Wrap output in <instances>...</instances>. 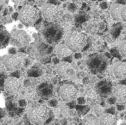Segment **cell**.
<instances>
[{
  "label": "cell",
  "instance_id": "1",
  "mask_svg": "<svg viewBox=\"0 0 126 125\" xmlns=\"http://www.w3.org/2000/svg\"><path fill=\"white\" fill-rule=\"evenodd\" d=\"M27 115L33 125L45 124L50 116V111L48 108L40 102H32L29 104L27 109Z\"/></svg>",
  "mask_w": 126,
  "mask_h": 125
},
{
  "label": "cell",
  "instance_id": "2",
  "mask_svg": "<svg viewBox=\"0 0 126 125\" xmlns=\"http://www.w3.org/2000/svg\"><path fill=\"white\" fill-rule=\"evenodd\" d=\"M25 54L18 52L15 55H8L0 57V67L5 71L13 72L23 68Z\"/></svg>",
  "mask_w": 126,
  "mask_h": 125
},
{
  "label": "cell",
  "instance_id": "3",
  "mask_svg": "<svg viewBox=\"0 0 126 125\" xmlns=\"http://www.w3.org/2000/svg\"><path fill=\"white\" fill-rule=\"evenodd\" d=\"M41 12L31 4L23 5L19 11L18 20L26 27H33L36 21L40 18Z\"/></svg>",
  "mask_w": 126,
  "mask_h": 125
},
{
  "label": "cell",
  "instance_id": "4",
  "mask_svg": "<svg viewBox=\"0 0 126 125\" xmlns=\"http://www.w3.org/2000/svg\"><path fill=\"white\" fill-rule=\"evenodd\" d=\"M52 48L45 43L43 41L36 39V41L27 46V53L30 57L32 59H35L38 60H41L46 57V55L49 54Z\"/></svg>",
  "mask_w": 126,
  "mask_h": 125
},
{
  "label": "cell",
  "instance_id": "5",
  "mask_svg": "<svg viewBox=\"0 0 126 125\" xmlns=\"http://www.w3.org/2000/svg\"><path fill=\"white\" fill-rule=\"evenodd\" d=\"M18 94L16 95H9V97L5 99V110L9 117L12 119L21 118L27 111L26 108H21L18 105Z\"/></svg>",
  "mask_w": 126,
  "mask_h": 125
},
{
  "label": "cell",
  "instance_id": "6",
  "mask_svg": "<svg viewBox=\"0 0 126 125\" xmlns=\"http://www.w3.org/2000/svg\"><path fill=\"white\" fill-rule=\"evenodd\" d=\"M41 32L44 40L49 44L58 42L62 36L61 28L58 25L50 23L44 24Z\"/></svg>",
  "mask_w": 126,
  "mask_h": 125
},
{
  "label": "cell",
  "instance_id": "7",
  "mask_svg": "<svg viewBox=\"0 0 126 125\" xmlns=\"http://www.w3.org/2000/svg\"><path fill=\"white\" fill-rule=\"evenodd\" d=\"M10 43L13 46L25 48L31 42L30 35L25 31L19 29H13L10 32Z\"/></svg>",
  "mask_w": 126,
  "mask_h": 125
},
{
  "label": "cell",
  "instance_id": "8",
  "mask_svg": "<svg viewBox=\"0 0 126 125\" xmlns=\"http://www.w3.org/2000/svg\"><path fill=\"white\" fill-rule=\"evenodd\" d=\"M86 39L83 34L78 32L70 33L66 38V45L72 52H79L84 49Z\"/></svg>",
  "mask_w": 126,
  "mask_h": 125
},
{
  "label": "cell",
  "instance_id": "9",
  "mask_svg": "<svg viewBox=\"0 0 126 125\" xmlns=\"http://www.w3.org/2000/svg\"><path fill=\"white\" fill-rule=\"evenodd\" d=\"M23 88L22 78L7 77L4 83V92L8 95L18 94Z\"/></svg>",
  "mask_w": 126,
  "mask_h": 125
},
{
  "label": "cell",
  "instance_id": "10",
  "mask_svg": "<svg viewBox=\"0 0 126 125\" xmlns=\"http://www.w3.org/2000/svg\"><path fill=\"white\" fill-rule=\"evenodd\" d=\"M41 15L44 19L47 21L53 22L59 18L60 10L56 5L48 3L43 6L41 10Z\"/></svg>",
  "mask_w": 126,
  "mask_h": 125
},
{
  "label": "cell",
  "instance_id": "11",
  "mask_svg": "<svg viewBox=\"0 0 126 125\" xmlns=\"http://www.w3.org/2000/svg\"><path fill=\"white\" fill-rule=\"evenodd\" d=\"M56 71L60 78L63 80H68L75 74V70L70 63L63 61L58 64L56 67Z\"/></svg>",
  "mask_w": 126,
  "mask_h": 125
},
{
  "label": "cell",
  "instance_id": "12",
  "mask_svg": "<svg viewBox=\"0 0 126 125\" xmlns=\"http://www.w3.org/2000/svg\"><path fill=\"white\" fill-rule=\"evenodd\" d=\"M37 94L41 99L49 100L54 96V87L48 82L39 83L36 87Z\"/></svg>",
  "mask_w": 126,
  "mask_h": 125
},
{
  "label": "cell",
  "instance_id": "13",
  "mask_svg": "<svg viewBox=\"0 0 126 125\" xmlns=\"http://www.w3.org/2000/svg\"><path fill=\"white\" fill-rule=\"evenodd\" d=\"M60 97L65 102L73 101L78 95L77 89L72 85L66 84L61 87L59 90Z\"/></svg>",
  "mask_w": 126,
  "mask_h": 125
},
{
  "label": "cell",
  "instance_id": "14",
  "mask_svg": "<svg viewBox=\"0 0 126 125\" xmlns=\"http://www.w3.org/2000/svg\"><path fill=\"white\" fill-rule=\"evenodd\" d=\"M18 96L20 98L26 99L28 101L29 104L36 102L39 99V97L37 94L36 87L32 86H23L22 89L18 94Z\"/></svg>",
  "mask_w": 126,
  "mask_h": 125
},
{
  "label": "cell",
  "instance_id": "15",
  "mask_svg": "<svg viewBox=\"0 0 126 125\" xmlns=\"http://www.w3.org/2000/svg\"><path fill=\"white\" fill-rule=\"evenodd\" d=\"M14 11L13 7L10 6H6L0 13V24H7L13 22L12 14Z\"/></svg>",
  "mask_w": 126,
  "mask_h": 125
},
{
  "label": "cell",
  "instance_id": "16",
  "mask_svg": "<svg viewBox=\"0 0 126 125\" xmlns=\"http://www.w3.org/2000/svg\"><path fill=\"white\" fill-rule=\"evenodd\" d=\"M97 90L100 95L106 97L110 95L114 91V88L110 82L102 81L99 83L98 85H97Z\"/></svg>",
  "mask_w": 126,
  "mask_h": 125
},
{
  "label": "cell",
  "instance_id": "17",
  "mask_svg": "<svg viewBox=\"0 0 126 125\" xmlns=\"http://www.w3.org/2000/svg\"><path fill=\"white\" fill-rule=\"evenodd\" d=\"M10 33L6 30L3 24H0V49H4L10 43Z\"/></svg>",
  "mask_w": 126,
  "mask_h": 125
},
{
  "label": "cell",
  "instance_id": "18",
  "mask_svg": "<svg viewBox=\"0 0 126 125\" xmlns=\"http://www.w3.org/2000/svg\"><path fill=\"white\" fill-rule=\"evenodd\" d=\"M114 74L116 78L119 80H123L126 78V63H119L114 67Z\"/></svg>",
  "mask_w": 126,
  "mask_h": 125
},
{
  "label": "cell",
  "instance_id": "19",
  "mask_svg": "<svg viewBox=\"0 0 126 125\" xmlns=\"http://www.w3.org/2000/svg\"><path fill=\"white\" fill-rule=\"evenodd\" d=\"M114 97L119 102H126V85H120L114 88Z\"/></svg>",
  "mask_w": 126,
  "mask_h": 125
},
{
  "label": "cell",
  "instance_id": "20",
  "mask_svg": "<svg viewBox=\"0 0 126 125\" xmlns=\"http://www.w3.org/2000/svg\"><path fill=\"white\" fill-rule=\"evenodd\" d=\"M117 122V119L114 114L106 113H103L100 116V119L99 120V123L100 125H111L116 124Z\"/></svg>",
  "mask_w": 126,
  "mask_h": 125
},
{
  "label": "cell",
  "instance_id": "21",
  "mask_svg": "<svg viewBox=\"0 0 126 125\" xmlns=\"http://www.w3.org/2000/svg\"><path fill=\"white\" fill-rule=\"evenodd\" d=\"M73 52L65 44H62V45H59L57 48H56V54L58 55V57L60 58H63L68 56H70L72 55Z\"/></svg>",
  "mask_w": 126,
  "mask_h": 125
},
{
  "label": "cell",
  "instance_id": "22",
  "mask_svg": "<svg viewBox=\"0 0 126 125\" xmlns=\"http://www.w3.org/2000/svg\"><path fill=\"white\" fill-rule=\"evenodd\" d=\"M26 74L27 77H39L43 74V70L37 65H32L27 69Z\"/></svg>",
  "mask_w": 126,
  "mask_h": 125
},
{
  "label": "cell",
  "instance_id": "23",
  "mask_svg": "<svg viewBox=\"0 0 126 125\" xmlns=\"http://www.w3.org/2000/svg\"><path fill=\"white\" fill-rule=\"evenodd\" d=\"M89 66L92 69H100V68H103L104 66V60L100 59L99 57H94L90 58L89 61Z\"/></svg>",
  "mask_w": 126,
  "mask_h": 125
},
{
  "label": "cell",
  "instance_id": "24",
  "mask_svg": "<svg viewBox=\"0 0 126 125\" xmlns=\"http://www.w3.org/2000/svg\"><path fill=\"white\" fill-rule=\"evenodd\" d=\"M123 5L120 4H117L112 6L111 10V14L112 18L117 21H120L122 20L121 18V10H122Z\"/></svg>",
  "mask_w": 126,
  "mask_h": 125
},
{
  "label": "cell",
  "instance_id": "25",
  "mask_svg": "<svg viewBox=\"0 0 126 125\" xmlns=\"http://www.w3.org/2000/svg\"><path fill=\"white\" fill-rule=\"evenodd\" d=\"M12 119L8 116L5 109L0 108V125H11Z\"/></svg>",
  "mask_w": 126,
  "mask_h": 125
},
{
  "label": "cell",
  "instance_id": "26",
  "mask_svg": "<svg viewBox=\"0 0 126 125\" xmlns=\"http://www.w3.org/2000/svg\"><path fill=\"white\" fill-rule=\"evenodd\" d=\"M38 77H27L26 79L23 81V86L27 87V86H32V87H37L38 85Z\"/></svg>",
  "mask_w": 126,
  "mask_h": 125
},
{
  "label": "cell",
  "instance_id": "27",
  "mask_svg": "<svg viewBox=\"0 0 126 125\" xmlns=\"http://www.w3.org/2000/svg\"><path fill=\"white\" fill-rule=\"evenodd\" d=\"M83 122L86 125H97L99 123L97 118H96L93 115H89L86 116L83 119Z\"/></svg>",
  "mask_w": 126,
  "mask_h": 125
},
{
  "label": "cell",
  "instance_id": "28",
  "mask_svg": "<svg viewBox=\"0 0 126 125\" xmlns=\"http://www.w3.org/2000/svg\"><path fill=\"white\" fill-rule=\"evenodd\" d=\"M8 76L4 72H0V91H4V83Z\"/></svg>",
  "mask_w": 126,
  "mask_h": 125
},
{
  "label": "cell",
  "instance_id": "29",
  "mask_svg": "<svg viewBox=\"0 0 126 125\" xmlns=\"http://www.w3.org/2000/svg\"><path fill=\"white\" fill-rule=\"evenodd\" d=\"M119 52L123 57H126V40L120 43L119 46Z\"/></svg>",
  "mask_w": 126,
  "mask_h": 125
},
{
  "label": "cell",
  "instance_id": "30",
  "mask_svg": "<svg viewBox=\"0 0 126 125\" xmlns=\"http://www.w3.org/2000/svg\"><path fill=\"white\" fill-rule=\"evenodd\" d=\"M31 66H32V58L27 56H25V57L24 58V62H23V67L25 69H27L28 68H30Z\"/></svg>",
  "mask_w": 126,
  "mask_h": 125
},
{
  "label": "cell",
  "instance_id": "31",
  "mask_svg": "<svg viewBox=\"0 0 126 125\" xmlns=\"http://www.w3.org/2000/svg\"><path fill=\"white\" fill-rule=\"evenodd\" d=\"M87 16L85 14H80L76 17V21L78 22H83L87 20Z\"/></svg>",
  "mask_w": 126,
  "mask_h": 125
},
{
  "label": "cell",
  "instance_id": "32",
  "mask_svg": "<svg viewBox=\"0 0 126 125\" xmlns=\"http://www.w3.org/2000/svg\"><path fill=\"white\" fill-rule=\"evenodd\" d=\"M76 109L79 111V112H80L81 113H83V114H85L89 110V108H88V107H86V106H81V105H80L79 106H76Z\"/></svg>",
  "mask_w": 126,
  "mask_h": 125
},
{
  "label": "cell",
  "instance_id": "33",
  "mask_svg": "<svg viewBox=\"0 0 126 125\" xmlns=\"http://www.w3.org/2000/svg\"><path fill=\"white\" fill-rule=\"evenodd\" d=\"M12 1L15 4V5H17V6H23V5L27 4L28 0H12Z\"/></svg>",
  "mask_w": 126,
  "mask_h": 125
},
{
  "label": "cell",
  "instance_id": "34",
  "mask_svg": "<svg viewBox=\"0 0 126 125\" xmlns=\"http://www.w3.org/2000/svg\"><path fill=\"white\" fill-rule=\"evenodd\" d=\"M67 8H68V10H69V12H71V13H75V12L76 11L78 7H77V5H76L75 4L71 3V4H69L68 5V7H67Z\"/></svg>",
  "mask_w": 126,
  "mask_h": 125
},
{
  "label": "cell",
  "instance_id": "35",
  "mask_svg": "<svg viewBox=\"0 0 126 125\" xmlns=\"http://www.w3.org/2000/svg\"><path fill=\"white\" fill-rule=\"evenodd\" d=\"M58 105V100L57 99H49L48 101V105L50 106V107H56Z\"/></svg>",
  "mask_w": 126,
  "mask_h": 125
},
{
  "label": "cell",
  "instance_id": "36",
  "mask_svg": "<svg viewBox=\"0 0 126 125\" xmlns=\"http://www.w3.org/2000/svg\"><path fill=\"white\" fill-rule=\"evenodd\" d=\"M121 18L122 20L126 22V5L123 6L122 10H121Z\"/></svg>",
  "mask_w": 126,
  "mask_h": 125
},
{
  "label": "cell",
  "instance_id": "37",
  "mask_svg": "<svg viewBox=\"0 0 126 125\" xmlns=\"http://www.w3.org/2000/svg\"><path fill=\"white\" fill-rule=\"evenodd\" d=\"M94 111H95V113H96L97 116H101V115L103 113L104 110H103V108H102L101 107L97 106V107H96V108H95Z\"/></svg>",
  "mask_w": 126,
  "mask_h": 125
},
{
  "label": "cell",
  "instance_id": "38",
  "mask_svg": "<svg viewBox=\"0 0 126 125\" xmlns=\"http://www.w3.org/2000/svg\"><path fill=\"white\" fill-rule=\"evenodd\" d=\"M16 53H18V50L15 46H13L8 49V54H10V55H15Z\"/></svg>",
  "mask_w": 126,
  "mask_h": 125
},
{
  "label": "cell",
  "instance_id": "39",
  "mask_svg": "<svg viewBox=\"0 0 126 125\" xmlns=\"http://www.w3.org/2000/svg\"><path fill=\"white\" fill-rule=\"evenodd\" d=\"M18 18H19V12H13V14H12V18L13 21H17L18 20Z\"/></svg>",
  "mask_w": 126,
  "mask_h": 125
},
{
  "label": "cell",
  "instance_id": "40",
  "mask_svg": "<svg viewBox=\"0 0 126 125\" xmlns=\"http://www.w3.org/2000/svg\"><path fill=\"white\" fill-rule=\"evenodd\" d=\"M117 98L114 97H111L108 99V102L110 104V105H114L116 102H117Z\"/></svg>",
  "mask_w": 126,
  "mask_h": 125
},
{
  "label": "cell",
  "instance_id": "41",
  "mask_svg": "<svg viewBox=\"0 0 126 125\" xmlns=\"http://www.w3.org/2000/svg\"><path fill=\"white\" fill-rule=\"evenodd\" d=\"M8 4V0H0V7H5Z\"/></svg>",
  "mask_w": 126,
  "mask_h": 125
},
{
  "label": "cell",
  "instance_id": "42",
  "mask_svg": "<svg viewBox=\"0 0 126 125\" xmlns=\"http://www.w3.org/2000/svg\"><path fill=\"white\" fill-rule=\"evenodd\" d=\"M72 57L70 56H68V57H63V61H65V62H68V63H71L72 62Z\"/></svg>",
  "mask_w": 126,
  "mask_h": 125
},
{
  "label": "cell",
  "instance_id": "43",
  "mask_svg": "<svg viewBox=\"0 0 126 125\" xmlns=\"http://www.w3.org/2000/svg\"><path fill=\"white\" fill-rule=\"evenodd\" d=\"M85 102L86 101H85V99L83 97H80V98L78 99V102L79 105H83L85 103Z\"/></svg>",
  "mask_w": 126,
  "mask_h": 125
},
{
  "label": "cell",
  "instance_id": "44",
  "mask_svg": "<svg viewBox=\"0 0 126 125\" xmlns=\"http://www.w3.org/2000/svg\"><path fill=\"white\" fill-rule=\"evenodd\" d=\"M100 6L102 9H107L108 8V4L106 2H101Z\"/></svg>",
  "mask_w": 126,
  "mask_h": 125
},
{
  "label": "cell",
  "instance_id": "45",
  "mask_svg": "<svg viewBox=\"0 0 126 125\" xmlns=\"http://www.w3.org/2000/svg\"><path fill=\"white\" fill-rule=\"evenodd\" d=\"M114 33H113V35H114V37H117L118 35H119V32H120V29H117V28H114V32H113Z\"/></svg>",
  "mask_w": 126,
  "mask_h": 125
},
{
  "label": "cell",
  "instance_id": "46",
  "mask_svg": "<svg viewBox=\"0 0 126 125\" xmlns=\"http://www.w3.org/2000/svg\"><path fill=\"white\" fill-rule=\"evenodd\" d=\"M48 3L49 4H52L57 5L58 4V0H49L48 1Z\"/></svg>",
  "mask_w": 126,
  "mask_h": 125
},
{
  "label": "cell",
  "instance_id": "47",
  "mask_svg": "<svg viewBox=\"0 0 126 125\" xmlns=\"http://www.w3.org/2000/svg\"><path fill=\"white\" fill-rule=\"evenodd\" d=\"M52 63H53L54 64H58V63H60V61H59L58 58L55 57H53V58H52Z\"/></svg>",
  "mask_w": 126,
  "mask_h": 125
},
{
  "label": "cell",
  "instance_id": "48",
  "mask_svg": "<svg viewBox=\"0 0 126 125\" xmlns=\"http://www.w3.org/2000/svg\"><path fill=\"white\" fill-rule=\"evenodd\" d=\"M68 106H69L71 109H73L74 108H75V102H69V103L68 104Z\"/></svg>",
  "mask_w": 126,
  "mask_h": 125
},
{
  "label": "cell",
  "instance_id": "49",
  "mask_svg": "<svg viewBox=\"0 0 126 125\" xmlns=\"http://www.w3.org/2000/svg\"><path fill=\"white\" fill-rule=\"evenodd\" d=\"M82 57V55L80 53H77L75 55V59H80Z\"/></svg>",
  "mask_w": 126,
  "mask_h": 125
},
{
  "label": "cell",
  "instance_id": "50",
  "mask_svg": "<svg viewBox=\"0 0 126 125\" xmlns=\"http://www.w3.org/2000/svg\"><path fill=\"white\" fill-rule=\"evenodd\" d=\"M106 113H112V114H114V108H111V109H109L106 111Z\"/></svg>",
  "mask_w": 126,
  "mask_h": 125
},
{
  "label": "cell",
  "instance_id": "51",
  "mask_svg": "<svg viewBox=\"0 0 126 125\" xmlns=\"http://www.w3.org/2000/svg\"><path fill=\"white\" fill-rule=\"evenodd\" d=\"M117 109H118L120 111H124V109H125V106H123V105H118V106H117Z\"/></svg>",
  "mask_w": 126,
  "mask_h": 125
},
{
  "label": "cell",
  "instance_id": "52",
  "mask_svg": "<svg viewBox=\"0 0 126 125\" xmlns=\"http://www.w3.org/2000/svg\"><path fill=\"white\" fill-rule=\"evenodd\" d=\"M117 3L118 4H126V0H118L117 1Z\"/></svg>",
  "mask_w": 126,
  "mask_h": 125
},
{
  "label": "cell",
  "instance_id": "53",
  "mask_svg": "<svg viewBox=\"0 0 126 125\" xmlns=\"http://www.w3.org/2000/svg\"><path fill=\"white\" fill-rule=\"evenodd\" d=\"M24 24H22V23H20L19 24H18V27H17V28L18 29H23V27H24Z\"/></svg>",
  "mask_w": 126,
  "mask_h": 125
},
{
  "label": "cell",
  "instance_id": "54",
  "mask_svg": "<svg viewBox=\"0 0 126 125\" xmlns=\"http://www.w3.org/2000/svg\"><path fill=\"white\" fill-rule=\"evenodd\" d=\"M89 83V78L86 77V78H84V79H83V83H84V84H88Z\"/></svg>",
  "mask_w": 126,
  "mask_h": 125
},
{
  "label": "cell",
  "instance_id": "55",
  "mask_svg": "<svg viewBox=\"0 0 126 125\" xmlns=\"http://www.w3.org/2000/svg\"><path fill=\"white\" fill-rule=\"evenodd\" d=\"M120 84H121V85H126V78L123 79V80H121V82H120Z\"/></svg>",
  "mask_w": 126,
  "mask_h": 125
},
{
  "label": "cell",
  "instance_id": "56",
  "mask_svg": "<svg viewBox=\"0 0 126 125\" xmlns=\"http://www.w3.org/2000/svg\"><path fill=\"white\" fill-rule=\"evenodd\" d=\"M105 55H106V56L108 58H111V57H112V56H111V55L110 53H108V52H107V53H106Z\"/></svg>",
  "mask_w": 126,
  "mask_h": 125
},
{
  "label": "cell",
  "instance_id": "57",
  "mask_svg": "<svg viewBox=\"0 0 126 125\" xmlns=\"http://www.w3.org/2000/svg\"><path fill=\"white\" fill-rule=\"evenodd\" d=\"M86 7H87L86 4V3H83V6H82V10H84V9L86 8Z\"/></svg>",
  "mask_w": 126,
  "mask_h": 125
},
{
  "label": "cell",
  "instance_id": "58",
  "mask_svg": "<svg viewBox=\"0 0 126 125\" xmlns=\"http://www.w3.org/2000/svg\"><path fill=\"white\" fill-rule=\"evenodd\" d=\"M28 2H33V0H28Z\"/></svg>",
  "mask_w": 126,
  "mask_h": 125
},
{
  "label": "cell",
  "instance_id": "59",
  "mask_svg": "<svg viewBox=\"0 0 126 125\" xmlns=\"http://www.w3.org/2000/svg\"><path fill=\"white\" fill-rule=\"evenodd\" d=\"M61 1H66V0H61Z\"/></svg>",
  "mask_w": 126,
  "mask_h": 125
},
{
  "label": "cell",
  "instance_id": "60",
  "mask_svg": "<svg viewBox=\"0 0 126 125\" xmlns=\"http://www.w3.org/2000/svg\"><path fill=\"white\" fill-rule=\"evenodd\" d=\"M92 1H96V0H92Z\"/></svg>",
  "mask_w": 126,
  "mask_h": 125
},
{
  "label": "cell",
  "instance_id": "61",
  "mask_svg": "<svg viewBox=\"0 0 126 125\" xmlns=\"http://www.w3.org/2000/svg\"></svg>",
  "mask_w": 126,
  "mask_h": 125
},
{
  "label": "cell",
  "instance_id": "62",
  "mask_svg": "<svg viewBox=\"0 0 126 125\" xmlns=\"http://www.w3.org/2000/svg\"></svg>",
  "mask_w": 126,
  "mask_h": 125
}]
</instances>
